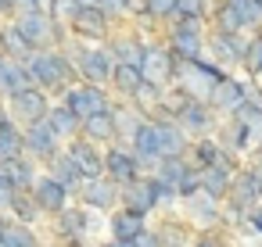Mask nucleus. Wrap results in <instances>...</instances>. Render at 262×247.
I'll use <instances>...</instances> for the list:
<instances>
[{"instance_id": "nucleus-1", "label": "nucleus", "mask_w": 262, "mask_h": 247, "mask_svg": "<svg viewBox=\"0 0 262 247\" xmlns=\"http://www.w3.org/2000/svg\"><path fill=\"white\" fill-rule=\"evenodd\" d=\"M51 222L54 240H61L65 247H86V243H101L108 240V211L86 208L79 201H72L65 211H58Z\"/></svg>"}, {"instance_id": "nucleus-2", "label": "nucleus", "mask_w": 262, "mask_h": 247, "mask_svg": "<svg viewBox=\"0 0 262 247\" xmlns=\"http://www.w3.org/2000/svg\"><path fill=\"white\" fill-rule=\"evenodd\" d=\"M29 76H33V86H40L43 93H51L54 101L72 86L79 83V72L72 65V58L65 54V47H47V51H33L29 54Z\"/></svg>"}, {"instance_id": "nucleus-3", "label": "nucleus", "mask_w": 262, "mask_h": 247, "mask_svg": "<svg viewBox=\"0 0 262 247\" xmlns=\"http://www.w3.org/2000/svg\"><path fill=\"white\" fill-rule=\"evenodd\" d=\"M65 54L72 58V65H76V72H79L83 83H101V86H108L112 68H115V58H112V51H108L104 43H86V40L69 36Z\"/></svg>"}, {"instance_id": "nucleus-4", "label": "nucleus", "mask_w": 262, "mask_h": 247, "mask_svg": "<svg viewBox=\"0 0 262 247\" xmlns=\"http://www.w3.org/2000/svg\"><path fill=\"white\" fill-rule=\"evenodd\" d=\"M208 29L219 33H255L262 29V4L258 0H215Z\"/></svg>"}, {"instance_id": "nucleus-5", "label": "nucleus", "mask_w": 262, "mask_h": 247, "mask_svg": "<svg viewBox=\"0 0 262 247\" xmlns=\"http://www.w3.org/2000/svg\"><path fill=\"white\" fill-rule=\"evenodd\" d=\"M11 22L18 26V33L26 36V43L33 51H47V47H65L69 43V26L61 18H54V15L40 11V15H18Z\"/></svg>"}, {"instance_id": "nucleus-6", "label": "nucleus", "mask_w": 262, "mask_h": 247, "mask_svg": "<svg viewBox=\"0 0 262 247\" xmlns=\"http://www.w3.org/2000/svg\"><path fill=\"white\" fill-rule=\"evenodd\" d=\"M162 40L183 58H201L205 54V43H208V22L205 18H172L165 29H162Z\"/></svg>"}, {"instance_id": "nucleus-7", "label": "nucleus", "mask_w": 262, "mask_h": 247, "mask_svg": "<svg viewBox=\"0 0 262 247\" xmlns=\"http://www.w3.org/2000/svg\"><path fill=\"white\" fill-rule=\"evenodd\" d=\"M230 72L223 68V65H215L208 54H201V58H190V61H183V76L176 79L190 97H198V101H208L212 97V90L226 79Z\"/></svg>"}, {"instance_id": "nucleus-8", "label": "nucleus", "mask_w": 262, "mask_h": 247, "mask_svg": "<svg viewBox=\"0 0 262 247\" xmlns=\"http://www.w3.org/2000/svg\"><path fill=\"white\" fill-rule=\"evenodd\" d=\"M58 101H65V108L79 118V122H86L90 115H97V111H108L112 104H115V93L108 90V86H101V83H72Z\"/></svg>"}, {"instance_id": "nucleus-9", "label": "nucleus", "mask_w": 262, "mask_h": 247, "mask_svg": "<svg viewBox=\"0 0 262 247\" xmlns=\"http://www.w3.org/2000/svg\"><path fill=\"white\" fill-rule=\"evenodd\" d=\"M144 79L158 83V86H169L183 76V58L158 36V40H147V54H144V65H140Z\"/></svg>"}, {"instance_id": "nucleus-10", "label": "nucleus", "mask_w": 262, "mask_h": 247, "mask_svg": "<svg viewBox=\"0 0 262 247\" xmlns=\"http://www.w3.org/2000/svg\"><path fill=\"white\" fill-rule=\"evenodd\" d=\"M69 36H76V40H86V43H104L119 26L97 8V4H79L72 15H69Z\"/></svg>"}, {"instance_id": "nucleus-11", "label": "nucleus", "mask_w": 262, "mask_h": 247, "mask_svg": "<svg viewBox=\"0 0 262 247\" xmlns=\"http://www.w3.org/2000/svg\"><path fill=\"white\" fill-rule=\"evenodd\" d=\"M244 51H248V33H219V29H208L205 54L215 65H223L226 72H241Z\"/></svg>"}, {"instance_id": "nucleus-12", "label": "nucleus", "mask_w": 262, "mask_h": 247, "mask_svg": "<svg viewBox=\"0 0 262 247\" xmlns=\"http://www.w3.org/2000/svg\"><path fill=\"white\" fill-rule=\"evenodd\" d=\"M180 211H183V218H187L194 229H223V201L208 197L205 190L183 197V201H180Z\"/></svg>"}, {"instance_id": "nucleus-13", "label": "nucleus", "mask_w": 262, "mask_h": 247, "mask_svg": "<svg viewBox=\"0 0 262 247\" xmlns=\"http://www.w3.org/2000/svg\"><path fill=\"white\" fill-rule=\"evenodd\" d=\"M104 47L112 51V58H115V65H144V54H147V36H140L133 26H119L108 40H104Z\"/></svg>"}, {"instance_id": "nucleus-14", "label": "nucleus", "mask_w": 262, "mask_h": 247, "mask_svg": "<svg viewBox=\"0 0 262 247\" xmlns=\"http://www.w3.org/2000/svg\"><path fill=\"white\" fill-rule=\"evenodd\" d=\"M51 104H54V97L43 93L40 86H29V90H18L15 97H8V111H11V118H15L18 126H29V122L47 118Z\"/></svg>"}, {"instance_id": "nucleus-15", "label": "nucleus", "mask_w": 262, "mask_h": 247, "mask_svg": "<svg viewBox=\"0 0 262 247\" xmlns=\"http://www.w3.org/2000/svg\"><path fill=\"white\" fill-rule=\"evenodd\" d=\"M119 193H122V186L112 176L101 172V176L83 179V186L76 190V201L86 204V208H97V211H115L119 208Z\"/></svg>"}, {"instance_id": "nucleus-16", "label": "nucleus", "mask_w": 262, "mask_h": 247, "mask_svg": "<svg viewBox=\"0 0 262 247\" xmlns=\"http://www.w3.org/2000/svg\"><path fill=\"white\" fill-rule=\"evenodd\" d=\"M104 176H112L119 186H126V183L140 179V176H144V168H140L137 154H133L122 140H115V143H108V147H104Z\"/></svg>"}, {"instance_id": "nucleus-17", "label": "nucleus", "mask_w": 262, "mask_h": 247, "mask_svg": "<svg viewBox=\"0 0 262 247\" xmlns=\"http://www.w3.org/2000/svg\"><path fill=\"white\" fill-rule=\"evenodd\" d=\"M29 193H33V201L40 204L43 218H54L58 211H65V208L72 204V193H69V190H65V186H61L47 168L36 176V183H33V190H29Z\"/></svg>"}, {"instance_id": "nucleus-18", "label": "nucleus", "mask_w": 262, "mask_h": 247, "mask_svg": "<svg viewBox=\"0 0 262 247\" xmlns=\"http://www.w3.org/2000/svg\"><path fill=\"white\" fill-rule=\"evenodd\" d=\"M126 147L137 154V161H140V168L144 172H151L158 161H162V143H158V129H155V118H144L133 133H129V140H126Z\"/></svg>"}, {"instance_id": "nucleus-19", "label": "nucleus", "mask_w": 262, "mask_h": 247, "mask_svg": "<svg viewBox=\"0 0 262 247\" xmlns=\"http://www.w3.org/2000/svg\"><path fill=\"white\" fill-rule=\"evenodd\" d=\"M119 204H122V208H129V211H137V215H147V218H155V215H158L155 176H151V172H144L140 179L126 183V186H122V193H119Z\"/></svg>"}, {"instance_id": "nucleus-20", "label": "nucleus", "mask_w": 262, "mask_h": 247, "mask_svg": "<svg viewBox=\"0 0 262 247\" xmlns=\"http://www.w3.org/2000/svg\"><path fill=\"white\" fill-rule=\"evenodd\" d=\"M219 111L208 104V101H190L180 115H176V122L183 126V133L194 140V136H212L215 133V126H219Z\"/></svg>"}, {"instance_id": "nucleus-21", "label": "nucleus", "mask_w": 262, "mask_h": 247, "mask_svg": "<svg viewBox=\"0 0 262 247\" xmlns=\"http://www.w3.org/2000/svg\"><path fill=\"white\" fill-rule=\"evenodd\" d=\"M22 136H26V154L33 158V161H40V165H47L65 143L51 133V126L40 118V122H29V126H22Z\"/></svg>"}, {"instance_id": "nucleus-22", "label": "nucleus", "mask_w": 262, "mask_h": 247, "mask_svg": "<svg viewBox=\"0 0 262 247\" xmlns=\"http://www.w3.org/2000/svg\"><path fill=\"white\" fill-rule=\"evenodd\" d=\"M65 154L72 158V165L83 172V179H90V176H101L104 172V147L101 143H94V140H86L83 133L79 136H72L69 143H65Z\"/></svg>"}, {"instance_id": "nucleus-23", "label": "nucleus", "mask_w": 262, "mask_h": 247, "mask_svg": "<svg viewBox=\"0 0 262 247\" xmlns=\"http://www.w3.org/2000/svg\"><path fill=\"white\" fill-rule=\"evenodd\" d=\"M151 226V218L147 215H137V211H129V208H115V211H108V240H126V243H133L144 229Z\"/></svg>"}, {"instance_id": "nucleus-24", "label": "nucleus", "mask_w": 262, "mask_h": 247, "mask_svg": "<svg viewBox=\"0 0 262 247\" xmlns=\"http://www.w3.org/2000/svg\"><path fill=\"white\" fill-rule=\"evenodd\" d=\"M244 83H248V76H241V72H230L215 90H212V97H208V104L219 111V115H233L241 104H244Z\"/></svg>"}, {"instance_id": "nucleus-25", "label": "nucleus", "mask_w": 262, "mask_h": 247, "mask_svg": "<svg viewBox=\"0 0 262 247\" xmlns=\"http://www.w3.org/2000/svg\"><path fill=\"white\" fill-rule=\"evenodd\" d=\"M33 86V76H29V65L18 61V58H8L0 54V97H15L18 90H29Z\"/></svg>"}, {"instance_id": "nucleus-26", "label": "nucleus", "mask_w": 262, "mask_h": 247, "mask_svg": "<svg viewBox=\"0 0 262 247\" xmlns=\"http://www.w3.org/2000/svg\"><path fill=\"white\" fill-rule=\"evenodd\" d=\"M151 226L162 236V247H187L194 240V233H198L183 215H158V222L151 218Z\"/></svg>"}, {"instance_id": "nucleus-27", "label": "nucleus", "mask_w": 262, "mask_h": 247, "mask_svg": "<svg viewBox=\"0 0 262 247\" xmlns=\"http://www.w3.org/2000/svg\"><path fill=\"white\" fill-rule=\"evenodd\" d=\"M215 140H219L223 147L237 151V154H248V151H251V129H248L237 115H223V118H219V126H215Z\"/></svg>"}, {"instance_id": "nucleus-28", "label": "nucleus", "mask_w": 262, "mask_h": 247, "mask_svg": "<svg viewBox=\"0 0 262 247\" xmlns=\"http://www.w3.org/2000/svg\"><path fill=\"white\" fill-rule=\"evenodd\" d=\"M155 129H158L162 158H176V154H187V147H190V136L183 133V126H180L176 118H155Z\"/></svg>"}, {"instance_id": "nucleus-29", "label": "nucleus", "mask_w": 262, "mask_h": 247, "mask_svg": "<svg viewBox=\"0 0 262 247\" xmlns=\"http://www.w3.org/2000/svg\"><path fill=\"white\" fill-rule=\"evenodd\" d=\"M226 201H233V204H241L244 211L248 208H255L258 204V186H255V168L244 161L237 172H233V183H230V193H226Z\"/></svg>"}, {"instance_id": "nucleus-30", "label": "nucleus", "mask_w": 262, "mask_h": 247, "mask_svg": "<svg viewBox=\"0 0 262 247\" xmlns=\"http://www.w3.org/2000/svg\"><path fill=\"white\" fill-rule=\"evenodd\" d=\"M43 122L51 126V133H54L61 143H69V140H72V136H79V129H83V122H79V118L65 108V101H54Z\"/></svg>"}, {"instance_id": "nucleus-31", "label": "nucleus", "mask_w": 262, "mask_h": 247, "mask_svg": "<svg viewBox=\"0 0 262 247\" xmlns=\"http://www.w3.org/2000/svg\"><path fill=\"white\" fill-rule=\"evenodd\" d=\"M86 140H94V143H101V147H108V143H115L119 140V129H115V115H112V108L108 111H97V115H90L86 122H83V129H79Z\"/></svg>"}, {"instance_id": "nucleus-32", "label": "nucleus", "mask_w": 262, "mask_h": 247, "mask_svg": "<svg viewBox=\"0 0 262 247\" xmlns=\"http://www.w3.org/2000/svg\"><path fill=\"white\" fill-rule=\"evenodd\" d=\"M43 168H47V172H51V176H54V179H58V183L69 190V193H72V201H76V190L83 186V172L72 165V158L65 154V147H61V151H58V154H54V158H51Z\"/></svg>"}, {"instance_id": "nucleus-33", "label": "nucleus", "mask_w": 262, "mask_h": 247, "mask_svg": "<svg viewBox=\"0 0 262 247\" xmlns=\"http://www.w3.org/2000/svg\"><path fill=\"white\" fill-rule=\"evenodd\" d=\"M0 247H43V236L36 226H26V222H15L8 215V226L0 233Z\"/></svg>"}, {"instance_id": "nucleus-34", "label": "nucleus", "mask_w": 262, "mask_h": 247, "mask_svg": "<svg viewBox=\"0 0 262 247\" xmlns=\"http://www.w3.org/2000/svg\"><path fill=\"white\" fill-rule=\"evenodd\" d=\"M140 83H144V72H140L137 65H115V68H112V79H108V90H112L119 101H129Z\"/></svg>"}, {"instance_id": "nucleus-35", "label": "nucleus", "mask_w": 262, "mask_h": 247, "mask_svg": "<svg viewBox=\"0 0 262 247\" xmlns=\"http://www.w3.org/2000/svg\"><path fill=\"white\" fill-rule=\"evenodd\" d=\"M8 172V179L15 183V190H33V183H36V176L43 172V165L40 161H33L29 154H22V158H15V161H8V165H0Z\"/></svg>"}, {"instance_id": "nucleus-36", "label": "nucleus", "mask_w": 262, "mask_h": 247, "mask_svg": "<svg viewBox=\"0 0 262 247\" xmlns=\"http://www.w3.org/2000/svg\"><path fill=\"white\" fill-rule=\"evenodd\" d=\"M219 151H223V143H219V140H215V133H212V136H194L183 158H187L194 168H208V165H215V161H219Z\"/></svg>"}, {"instance_id": "nucleus-37", "label": "nucleus", "mask_w": 262, "mask_h": 247, "mask_svg": "<svg viewBox=\"0 0 262 247\" xmlns=\"http://www.w3.org/2000/svg\"><path fill=\"white\" fill-rule=\"evenodd\" d=\"M230 183H233V168H226V165H208V168H201V190L208 193V197H215V201H226V193H230Z\"/></svg>"}, {"instance_id": "nucleus-38", "label": "nucleus", "mask_w": 262, "mask_h": 247, "mask_svg": "<svg viewBox=\"0 0 262 247\" xmlns=\"http://www.w3.org/2000/svg\"><path fill=\"white\" fill-rule=\"evenodd\" d=\"M15 222H26V226H40V222H47L43 218V211H40V204L33 201V193L29 190H18L15 193V201H11V211H8Z\"/></svg>"}, {"instance_id": "nucleus-39", "label": "nucleus", "mask_w": 262, "mask_h": 247, "mask_svg": "<svg viewBox=\"0 0 262 247\" xmlns=\"http://www.w3.org/2000/svg\"><path fill=\"white\" fill-rule=\"evenodd\" d=\"M0 54H8V58H18V61H29L33 47L26 43V36L18 33V26L11 18H4V40H0Z\"/></svg>"}, {"instance_id": "nucleus-40", "label": "nucleus", "mask_w": 262, "mask_h": 247, "mask_svg": "<svg viewBox=\"0 0 262 247\" xmlns=\"http://www.w3.org/2000/svg\"><path fill=\"white\" fill-rule=\"evenodd\" d=\"M112 115H115V129H119V140H122V143H126L129 133L144 122V115H140L129 101H119V97H115V104H112Z\"/></svg>"}, {"instance_id": "nucleus-41", "label": "nucleus", "mask_w": 262, "mask_h": 247, "mask_svg": "<svg viewBox=\"0 0 262 247\" xmlns=\"http://www.w3.org/2000/svg\"><path fill=\"white\" fill-rule=\"evenodd\" d=\"M26 154V136H22V126H8L0 129V165H8L15 158Z\"/></svg>"}, {"instance_id": "nucleus-42", "label": "nucleus", "mask_w": 262, "mask_h": 247, "mask_svg": "<svg viewBox=\"0 0 262 247\" xmlns=\"http://www.w3.org/2000/svg\"><path fill=\"white\" fill-rule=\"evenodd\" d=\"M241 76H248V79L262 76V29L248 33V51H244V61H241Z\"/></svg>"}, {"instance_id": "nucleus-43", "label": "nucleus", "mask_w": 262, "mask_h": 247, "mask_svg": "<svg viewBox=\"0 0 262 247\" xmlns=\"http://www.w3.org/2000/svg\"><path fill=\"white\" fill-rule=\"evenodd\" d=\"M97 8H101L115 26H129V18L140 15V0H97Z\"/></svg>"}, {"instance_id": "nucleus-44", "label": "nucleus", "mask_w": 262, "mask_h": 247, "mask_svg": "<svg viewBox=\"0 0 262 247\" xmlns=\"http://www.w3.org/2000/svg\"><path fill=\"white\" fill-rule=\"evenodd\" d=\"M140 15L155 18V22L165 29V26H169L180 11H176V0H140ZM133 18H137V15H133Z\"/></svg>"}, {"instance_id": "nucleus-45", "label": "nucleus", "mask_w": 262, "mask_h": 247, "mask_svg": "<svg viewBox=\"0 0 262 247\" xmlns=\"http://www.w3.org/2000/svg\"><path fill=\"white\" fill-rule=\"evenodd\" d=\"M187 168H190V161H187L183 154H176V158H162L151 172H155L158 179H165V183H172V186H176V183L183 179V172H187Z\"/></svg>"}, {"instance_id": "nucleus-46", "label": "nucleus", "mask_w": 262, "mask_h": 247, "mask_svg": "<svg viewBox=\"0 0 262 247\" xmlns=\"http://www.w3.org/2000/svg\"><path fill=\"white\" fill-rule=\"evenodd\" d=\"M233 236H241V240H255V236H262V201H258L255 208L244 211V222L233 229Z\"/></svg>"}, {"instance_id": "nucleus-47", "label": "nucleus", "mask_w": 262, "mask_h": 247, "mask_svg": "<svg viewBox=\"0 0 262 247\" xmlns=\"http://www.w3.org/2000/svg\"><path fill=\"white\" fill-rule=\"evenodd\" d=\"M230 240H233L230 229H198L187 247H230Z\"/></svg>"}, {"instance_id": "nucleus-48", "label": "nucleus", "mask_w": 262, "mask_h": 247, "mask_svg": "<svg viewBox=\"0 0 262 247\" xmlns=\"http://www.w3.org/2000/svg\"><path fill=\"white\" fill-rule=\"evenodd\" d=\"M212 4L215 0H176V18H205L208 22V15H212Z\"/></svg>"}, {"instance_id": "nucleus-49", "label": "nucleus", "mask_w": 262, "mask_h": 247, "mask_svg": "<svg viewBox=\"0 0 262 247\" xmlns=\"http://www.w3.org/2000/svg\"><path fill=\"white\" fill-rule=\"evenodd\" d=\"M198 190H201V168L190 165V168L183 172V179L176 183V193H180V201H183V197H190V193H198Z\"/></svg>"}, {"instance_id": "nucleus-50", "label": "nucleus", "mask_w": 262, "mask_h": 247, "mask_svg": "<svg viewBox=\"0 0 262 247\" xmlns=\"http://www.w3.org/2000/svg\"><path fill=\"white\" fill-rule=\"evenodd\" d=\"M15 193H18V190H15V183L8 179V172H4V168H0V211H4V215L11 211V201H15Z\"/></svg>"}, {"instance_id": "nucleus-51", "label": "nucleus", "mask_w": 262, "mask_h": 247, "mask_svg": "<svg viewBox=\"0 0 262 247\" xmlns=\"http://www.w3.org/2000/svg\"><path fill=\"white\" fill-rule=\"evenodd\" d=\"M40 11H43V0H15V15L11 18H18V15H40Z\"/></svg>"}, {"instance_id": "nucleus-52", "label": "nucleus", "mask_w": 262, "mask_h": 247, "mask_svg": "<svg viewBox=\"0 0 262 247\" xmlns=\"http://www.w3.org/2000/svg\"><path fill=\"white\" fill-rule=\"evenodd\" d=\"M133 247H162V236L155 233V226H147V229L133 240Z\"/></svg>"}, {"instance_id": "nucleus-53", "label": "nucleus", "mask_w": 262, "mask_h": 247, "mask_svg": "<svg viewBox=\"0 0 262 247\" xmlns=\"http://www.w3.org/2000/svg\"><path fill=\"white\" fill-rule=\"evenodd\" d=\"M244 161H251V165H262V140H258V143H255V147L244 154Z\"/></svg>"}, {"instance_id": "nucleus-54", "label": "nucleus", "mask_w": 262, "mask_h": 247, "mask_svg": "<svg viewBox=\"0 0 262 247\" xmlns=\"http://www.w3.org/2000/svg\"><path fill=\"white\" fill-rule=\"evenodd\" d=\"M251 165V161H248ZM255 168V186H258V201H262V165H251Z\"/></svg>"}, {"instance_id": "nucleus-55", "label": "nucleus", "mask_w": 262, "mask_h": 247, "mask_svg": "<svg viewBox=\"0 0 262 247\" xmlns=\"http://www.w3.org/2000/svg\"><path fill=\"white\" fill-rule=\"evenodd\" d=\"M97 247H133V243H126V240H101Z\"/></svg>"}, {"instance_id": "nucleus-56", "label": "nucleus", "mask_w": 262, "mask_h": 247, "mask_svg": "<svg viewBox=\"0 0 262 247\" xmlns=\"http://www.w3.org/2000/svg\"><path fill=\"white\" fill-rule=\"evenodd\" d=\"M4 226H8V215H4V211H0V233H4Z\"/></svg>"}, {"instance_id": "nucleus-57", "label": "nucleus", "mask_w": 262, "mask_h": 247, "mask_svg": "<svg viewBox=\"0 0 262 247\" xmlns=\"http://www.w3.org/2000/svg\"><path fill=\"white\" fill-rule=\"evenodd\" d=\"M43 247H65V243H61V240H51V243H43Z\"/></svg>"}, {"instance_id": "nucleus-58", "label": "nucleus", "mask_w": 262, "mask_h": 247, "mask_svg": "<svg viewBox=\"0 0 262 247\" xmlns=\"http://www.w3.org/2000/svg\"><path fill=\"white\" fill-rule=\"evenodd\" d=\"M251 247H262V236H255V240H251Z\"/></svg>"}, {"instance_id": "nucleus-59", "label": "nucleus", "mask_w": 262, "mask_h": 247, "mask_svg": "<svg viewBox=\"0 0 262 247\" xmlns=\"http://www.w3.org/2000/svg\"><path fill=\"white\" fill-rule=\"evenodd\" d=\"M76 4H97V0H76Z\"/></svg>"}, {"instance_id": "nucleus-60", "label": "nucleus", "mask_w": 262, "mask_h": 247, "mask_svg": "<svg viewBox=\"0 0 262 247\" xmlns=\"http://www.w3.org/2000/svg\"><path fill=\"white\" fill-rule=\"evenodd\" d=\"M86 247H97V243H86Z\"/></svg>"}, {"instance_id": "nucleus-61", "label": "nucleus", "mask_w": 262, "mask_h": 247, "mask_svg": "<svg viewBox=\"0 0 262 247\" xmlns=\"http://www.w3.org/2000/svg\"><path fill=\"white\" fill-rule=\"evenodd\" d=\"M258 83H262V76H258Z\"/></svg>"}]
</instances>
